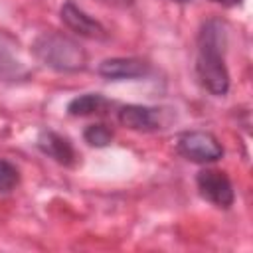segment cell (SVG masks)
Returning a JSON list of instances; mask_svg holds the SVG:
<instances>
[{
    "instance_id": "6da1fadb",
    "label": "cell",
    "mask_w": 253,
    "mask_h": 253,
    "mask_svg": "<svg viewBox=\"0 0 253 253\" xmlns=\"http://www.w3.org/2000/svg\"><path fill=\"white\" fill-rule=\"evenodd\" d=\"M227 36L219 20H208L198 38L196 73L200 83L213 95H225L229 89V73L223 61Z\"/></svg>"
},
{
    "instance_id": "7a4b0ae2",
    "label": "cell",
    "mask_w": 253,
    "mask_h": 253,
    "mask_svg": "<svg viewBox=\"0 0 253 253\" xmlns=\"http://www.w3.org/2000/svg\"><path fill=\"white\" fill-rule=\"evenodd\" d=\"M36 55L49 67L55 69H79L85 63V53L79 49V45L63 36L57 34H45L42 36L34 45Z\"/></svg>"
},
{
    "instance_id": "3957f363",
    "label": "cell",
    "mask_w": 253,
    "mask_h": 253,
    "mask_svg": "<svg viewBox=\"0 0 253 253\" xmlns=\"http://www.w3.org/2000/svg\"><path fill=\"white\" fill-rule=\"evenodd\" d=\"M178 152L192 162H213L221 158L223 148L217 138L204 130H188L178 136Z\"/></svg>"
},
{
    "instance_id": "277c9868",
    "label": "cell",
    "mask_w": 253,
    "mask_h": 253,
    "mask_svg": "<svg viewBox=\"0 0 253 253\" xmlns=\"http://www.w3.org/2000/svg\"><path fill=\"white\" fill-rule=\"evenodd\" d=\"M198 182V190L200 194L215 204L217 208H229L233 204V186L229 182V178L219 172V170H202L196 178Z\"/></svg>"
},
{
    "instance_id": "5b68a950",
    "label": "cell",
    "mask_w": 253,
    "mask_h": 253,
    "mask_svg": "<svg viewBox=\"0 0 253 253\" xmlns=\"http://www.w3.org/2000/svg\"><path fill=\"white\" fill-rule=\"evenodd\" d=\"M61 20L65 22V26L69 30H73L75 34H79L83 38H91V40H105L107 38L105 28L95 18H91L81 8H77L71 0L61 6Z\"/></svg>"
},
{
    "instance_id": "8992f818",
    "label": "cell",
    "mask_w": 253,
    "mask_h": 253,
    "mask_svg": "<svg viewBox=\"0 0 253 253\" xmlns=\"http://www.w3.org/2000/svg\"><path fill=\"white\" fill-rule=\"evenodd\" d=\"M99 73L107 79H134L148 73V65L132 57H113L99 65Z\"/></svg>"
},
{
    "instance_id": "52a82bcc",
    "label": "cell",
    "mask_w": 253,
    "mask_h": 253,
    "mask_svg": "<svg viewBox=\"0 0 253 253\" xmlns=\"http://www.w3.org/2000/svg\"><path fill=\"white\" fill-rule=\"evenodd\" d=\"M38 148L51 156L53 160H57L59 164H73V158H75V152H73V146L67 138H63L61 134L53 132V130H43L40 136H38Z\"/></svg>"
},
{
    "instance_id": "ba28073f",
    "label": "cell",
    "mask_w": 253,
    "mask_h": 253,
    "mask_svg": "<svg viewBox=\"0 0 253 253\" xmlns=\"http://www.w3.org/2000/svg\"><path fill=\"white\" fill-rule=\"evenodd\" d=\"M119 121L132 130H154L158 128L156 111L142 105H126L119 111Z\"/></svg>"
},
{
    "instance_id": "9c48e42d",
    "label": "cell",
    "mask_w": 253,
    "mask_h": 253,
    "mask_svg": "<svg viewBox=\"0 0 253 253\" xmlns=\"http://www.w3.org/2000/svg\"><path fill=\"white\" fill-rule=\"evenodd\" d=\"M105 103L107 101L103 99V95H97V93L79 95L67 105V113L73 115V117H85V115H91V113H99L105 107Z\"/></svg>"
},
{
    "instance_id": "30bf717a",
    "label": "cell",
    "mask_w": 253,
    "mask_h": 253,
    "mask_svg": "<svg viewBox=\"0 0 253 253\" xmlns=\"http://www.w3.org/2000/svg\"><path fill=\"white\" fill-rule=\"evenodd\" d=\"M20 182V172L8 160H0V194L14 190Z\"/></svg>"
},
{
    "instance_id": "8fae6325",
    "label": "cell",
    "mask_w": 253,
    "mask_h": 253,
    "mask_svg": "<svg viewBox=\"0 0 253 253\" xmlns=\"http://www.w3.org/2000/svg\"><path fill=\"white\" fill-rule=\"evenodd\" d=\"M83 136H85V140L91 146H107L113 140V132L105 125H91V126H87Z\"/></svg>"
},
{
    "instance_id": "7c38bea8",
    "label": "cell",
    "mask_w": 253,
    "mask_h": 253,
    "mask_svg": "<svg viewBox=\"0 0 253 253\" xmlns=\"http://www.w3.org/2000/svg\"><path fill=\"white\" fill-rule=\"evenodd\" d=\"M217 2H221V4H225V6H233V4H239L241 0H217Z\"/></svg>"
},
{
    "instance_id": "4fadbf2b",
    "label": "cell",
    "mask_w": 253,
    "mask_h": 253,
    "mask_svg": "<svg viewBox=\"0 0 253 253\" xmlns=\"http://www.w3.org/2000/svg\"><path fill=\"white\" fill-rule=\"evenodd\" d=\"M178 2H190V0H178Z\"/></svg>"
}]
</instances>
